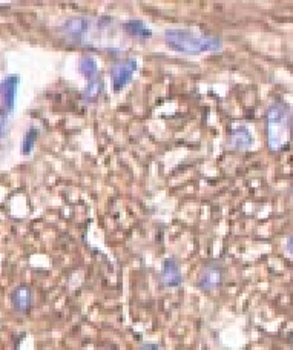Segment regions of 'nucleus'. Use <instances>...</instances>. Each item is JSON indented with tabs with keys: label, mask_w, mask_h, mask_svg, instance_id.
<instances>
[{
	"label": "nucleus",
	"mask_w": 293,
	"mask_h": 350,
	"mask_svg": "<svg viewBox=\"0 0 293 350\" xmlns=\"http://www.w3.org/2000/svg\"><path fill=\"white\" fill-rule=\"evenodd\" d=\"M9 301L12 309L19 312V313H28L31 311V307L34 304V295L30 286L26 284H20L11 292L9 295Z\"/></svg>",
	"instance_id": "423d86ee"
},
{
	"label": "nucleus",
	"mask_w": 293,
	"mask_h": 350,
	"mask_svg": "<svg viewBox=\"0 0 293 350\" xmlns=\"http://www.w3.org/2000/svg\"><path fill=\"white\" fill-rule=\"evenodd\" d=\"M224 283V271L222 268L217 264H209L204 269H201L198 279H197V286L198 289L204 290V292H212L217 290L218 287L222 286Z\"/></svg>",
	"instance_id": "20e7f679"
},
{
	"label": "nucleus",
	"mask_w": 293,
	"mask_h": 350,
	"mask_svg": "<svg viewBox=\"0 0 293 350\" xmlns=\"http://www.w3.org/2000/svg\"><path fill=\"white\" fill-rule=\"evenodd\" d=\"M123 30L126 31L128 34L135 36V37H149V36H152V31L147 28V25L142 20H138V19H132V20H128L126 23H123Z\"/></svg>",
	"instance_id": "9b49d317"
},
{
	"label": "nucleus",
	"mask_w": 293,
	"mask_h": 350,
	"mask_svg": "<svg viewBox=\"0 0 293 350\" xmlns=\"http://www.w3.org/2000/svg\"><path fill=\"white\" fill-rule=\"evenodd\" d=\"M135 69H137L135 59H126V60L112 65V68H110V78H112L114 91H120L128 81H131Z\"/></svg>",
	"instance_id": "39448f33"
},
{
	"label": "nucleus",
	"mask_w": 293,
	"mask_h": 350,
	"mask_svg": "<svg viewBox=\"0 0 293 350\" xmlns=\"http://www.w3.org/2000/svg\"><path fill=\"white\" fill-rule=\"evenodd\" d=\"M37 138H38V129L34 128V126H31V128L26 131V134H25L23 138H22L20 152L23 154V156H30V154L33 152L34 145H36V142H37Z\"/></svg>",
	"instance_id": "f8f14e48"
},
{
	"label": "nucleus",
	"mask_w": 293,
	"mask_h": 350,
	"mask_svg": "<svg viewBox=\"0 0 293 350\" xmlns=\"http://www.w3.org/2000/svg\"><path fill=\"white\" fill-rule=\"evenodd\" d=\"M60 33L74 43L92 48L112 49L121 41V34L110 17H89L74 16L69 17L62 26Z\"/></svg>",
	"instance_id": "f257e3e1"
},
{
	"label": "nucleus",
	"mask_w": 293,
	"mask_h": 350,
	"mask_svg": "<svg viewBox=\"0 0 293 350\" xmlns=\"http://www.w3.org/2000/svg\"><path fill=\"white\" fill-rule=\"evenodd\" d=\"M293 120L289 108L275 102L267 109V142L272 151H280L289 145L292 138Z\"/></svg>",
	"instance_id": "7ed1b4c3"
},
{
	"label": "nucleus",
	"mask_w": 293,
	"mask_h": 350,
	"mask_svg": "<svg viewBox=\"0 0 293 350\" xmlns=\"http://www.w3.org/2000/svg\"><path fill=\"white\" fill-rule=\"evenodd\" d=\"M19 83H20L19 76H8L6 78L0 81V85H2V94H3V109L8 114L12 113V109H14Z\"/></svg>",
	"instance_id": "6e6552de"
},
{
	"label": "nucleus",
	"mask_w": 293,
	"mask_h": 350,
	"mask_svg": "<svg viewBox=\"0 0 293 350\" xmlns=\"http://www.w3.org/2000/svg\"><path fill=\"white\" fill-rule=\"evenodd\" d=\"M8 113L5 109H0V140L5 138L6 134H8Z\"/></svg>",
	"instance_id": "4468645a"
},
{
	"label": "nucleus",
	"mask_w": 293,
	"mask_h": 350,
	"mask_svg": "<svg viewBox=\"0 0 293 350\" xmlns=\"http://www.w3.org/2000/svg\"><path fill=\"white\" fill-rule=\"evenodd\" d=\"M230 145L236 149H246L252 145V134L246 126H238L230 132Z\"/></svg>",
	"instance_id": "1a4fd4ad"
},
{
	"label": "nucleus",
	"mask_w": 293,
	"mask_h": 350,
	"mask_svg": "<svg viewBox=\"0 0 293 350\" xmlns=\"http://www.w3.org/2000/svg\"><path fill=\"white\" fill-rule=\"evenodd\" d=\"M138 350H160V346L157 343H146L143 344Z\"/></svg>",
	"instance_id": "2eb2a0df"
},
{
	"label": "nucleus",
	"mask_w": 293,
	"mask_h": 350,
	"mask_svg": "<svg viewBox=\"0 0 293 350\" xmlns=\"http://www.w3.org/2000/svg\"><path fill=\"white\" fill-rule=\"evenodd\" d=\"M166 43L175 51L184 54H200L206 51H217L222 46V41L217 36L200 34L189 30L172 28L164 33Z\"/></svg>",
	"instance_id": "f03ea898"
},
{
	"label": "nucleus",
	"mask_w": 293,
	"mask_h": 350,
	"mask_svg": "<svg viewBox=\"0 0 293 350\" xmlns=\"http://www.w3.org/2000/svg\"><path fill=\"white\" fill-rule=\"evenodd\" d=\"M78 69L81 71V74L88 77L89 80L97 78V73H99V65H97V60L92 57L91 54H85L81 55V59L78 62Z\"/></svg>",
	"instance_id": "9d476101"
},
{
	"label": "nucleus",
	"mask_w": 293,
	"mask_h": 350,
	"mask_svg": "<svg viewBox=\"0 0 293 350\" xmlns=\"http://www.w3.org/2000/svg\"><path fill=\"white\" fill-rule=\"evenodd\" d=\"M0 102L3 105V94H2V85H0Z\"/></svg>",
	"instance_id": "f3484780"
},
{
	"label": "nucleus",
	"mask_w": 293,
	"mask_h": 350,
	"mask_svg": "<svg viewBox=\"0 0 293 350\" xmlns=\"http://www.w3.org/2000/svg\"><path fill=\"white\" fill-rule=\"evenodd\" d=\"M160 281L164 287H178L183 281L181 276L180 266L174 258H166L161 263V272H160Z\"/></svg>",
	"instance_id": "0eeeda50"
},
{
	"label": "nucleus",
	"mask_w": 293,
	"mask_h": 350,
	"mask_svg": "<svg viewBox=\"0 0 293 350\" xmlns=\"http://www.w3.org/2000/svg\"><path fill=\"white\" fill-rule=\"evenodd\" d=\"M287 250H289L290 254L293 255V235L289 236V240H287Z\"/></svg>",
	"instance_id": "dca6fc26"
},
{
	"label": "nucleus",
	"mask_w": 293,
	"mask_h": 350,
	"mask_svg": "<svg viewBox=\"0 0 293 350\" xmlns=\"http://www.w3.org/2000/svg\"><path fill=\"white\" fill-rule=\"evenodd\" d=\"M102 88H103L102 80L100 78H92V80H89L85 91H83V97H85V99H95V97L100 95Z\"/></svg>",
	"instance_id": "ddd939ff"
}]
</instances>
